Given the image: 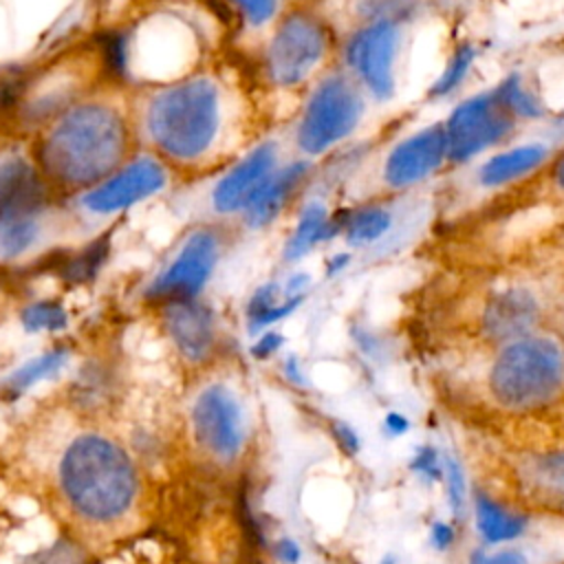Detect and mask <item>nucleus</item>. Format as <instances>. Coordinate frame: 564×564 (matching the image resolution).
Returning a JSON list of instances; mask_svg holds the SVG:
<instances>
[{
    "label": "nucleus",
    "instance_id": "obj_1",
    "mask_svg": "<svg viewBox=\"0 0 564 564\" xmlns=\"http://www.w3.org/2000/svg\"><path fill=\"white\" fill-rule=\"evenodd\" d=\"M130 106L139 145L172 170L200 167L236 150L240 106L227 82L212 70L139 88Z\"/></svg>",
    "mask_w": 564,
    "mask_h": 564
},
{
    "label": "nucleus",
    "instance_id": "obj_2",
    "mask_svg": "<svg viewBox=\"0 0 564 564\" xmlns=\"http://www.w3.org/2000/svg\"><path fill=\"white\" fill-rule=\"evenodd\" d=\"M139 148L130 99L90 90L35 130L29 152L51 189L82 194Z\"/></svg>",
    "mask_w": 564,
    "mask_h": 564
},
{
    "label": "nucleus",
    "instance_id": "obj_3",
    "mask_svg": "<svg viewBox=\"0 0 564 564\" xmlns=\"http://www.w3.org/2000/svg\"><path fill=\"white\" fill-rule=\"evenodd\" d=\"M59 485L82 518L110 522L130 509L137 474L117 443L99 434H84L68 445L59 463Z\"/></svg>",
    "mask_w": 564,
    "mask_h": 564
},
{
    "label": "nucleus",
    "instance_id": "obj_4",
    "mask_svg": "<svg viewBox=\"0 0 564 564\" xmlns=\"http://www.w3.org/2000/svg\"><path fill=\"white\" fill-rule=\"evenodd\" d=\"M487 390L507 412H533L564 397V341L533 330L498 346Z\"/></svg>",
    "mask_w": 564,
    "mask_h": 564
},
{
    "label": "nucleus",
    "instance_id": "obj_5",
    "mask_svg": "<svg viewBox=\"0 0 564 564\" xmlns=\"http://www.w3.org/2000/svg\"><path fill=\"white\" fill-rule=\"evenodd\" d=\"M330 22L311 7H291L269 26L260 70L275 90H306L337 51Z\"/></svg>",
    "mask_w": 564,
    "mask_h": 564
},
{
    "label": "nucleus",
    "instance_id": "obj_6",
    "mask_svg": "<svg viewBox=\"0 0 564 564\" xmlns=\"http://www.w3.org/2000/svg\"><path fill=\"white\" fill-rule=\"evenodd\" d=\"M368 95L341 68H326L304 95L293 121V145L300 156L317 161L341 150L359 130Z\"/></svg>",
    "mask_w": 564,
    "mask_h": 564
},
{
    "label": "nucleus",
    "instance_id": "obj_7",
    "mask_svg": "<svg viewBox=\"0 0 564 564\" xmlns=\"http://www.w3.org/2000/svg\"><path fill=\"white\" fill-rule=\"evenodd\" d=\"M51 185L29 150L0 154V256L26 253L44 229Z\"/></svg>",
    "mask_w": 564,
    "mask_h": 564
},
{
    "label": "nucleus",
    "instance_id": "obj_8",
    "mask_svg": "<svg viewBox=\"0 0 564 564\" xmlns=\"http://www.w3.org/2000/svg\"><path fill=\"white\" fill-rule=\"evenodd\" d=\"M410 20H359L339 42V66L361 86L368 99L390 101L399 88L401 57Z\"/></svg>",
    "mask_w": 564,
    "mask_h": 564
},
{
    "label": "nucleus",
    "instance_id": "obj_9",
    "mask_svg": "<svg viewBox=\"0 0 564 564\" xmlns=\"http://www.w3.org/2000/svg\"><path fill=\"white\" fill-rule=\"evenodd\" d=\"M449 165H465L509 143L522 121L502 101L496 86L460 99L443 119Z\"/></svg>",
    "mask_w": 564,
    "mask_h": 564
},
{
    "label": "nucleus",
    "instance_id": "obj_10",
    "mask_svg": "<svg viewBox=\"0 0 564 564\" xmlns=\"http://www.w3.org/2000/svg\"><path fill=\"white\" fill-rule=\"evenodd\" d=\"M172 167L154 152L139 148L121 167L79 194V205L93 216H112L161 194Z\"/></svg>",
    "mask_w": 564,
    "mask_h": 564
},
{
    "label": "nucleus",
    "instance_id": "obj_11",
    "mask_svg": "<svg viewBox=\"0 0 564 564\" xmlns=\"http://www.w3.org/2000/svg\"><path fill=\"white\" fill-rule=\"evenodd\" d=\"M445 165H449V145L441 119L397 139L381 159L379 178L388 192L397 194L423 185Z\"/></svg>",
    "mask_w": 564,
    "mask_h": 564
},
{
    "label": "nucleus",
    "instance_id": "obj_12",
    "mask_svg": "<svg viewBox=\"0 0 564 564\" xmlns=\"http://www.w3.org/2000/svg\"><path fill=\"white\" fill-rule=\"evenodd\" d=\"M280 141L260 139L245 148V152L234 159L229 167L216 178L212 187V207L216 214H242L253 194L262 183L280 167Z\"/></svg>",
    "mask_w": 564,
    "mask_h": 564
},
{
    "label": "nucleus",
    "instance_id": "obj_13",
    "mask_svg": "<svg viewBox=\"0 0 564 564\" xmlns=\"http://www.w3.org/2000/svg\"><path fill=\"white\" fill-rule=\"evenodd\" d=\"M218 234L209 227L192 231L172 262L148 286V297L194 300L218 262Z\"/></svg>",
    "mask_w": 564,
    "mask_h": 564
},
{
    "label": "nucleus",
    "instance_id": "obj_14",
    "mask_svg": "<svg viewBox=\"0 0 564 564\" xmlns=\"http://www.w3.org/2000/svg\"><path fill=\"white\" fill-rule=\"evenodd\" d=\"M544 302L540 293L524 284L511 282L489 293L480 311V330L496 346L540 330Z\"/></svg>",
    "mask_w": 564,
    "mask_h": 564
},
{
    "label": "nucleus",
    "instance_id": "obj_15",
    "mask_svg": "<svg viewBox=\"0 0 564 564\" xmlns=\"http://www.w3.org/2000/svg\"><path fill=\"white\" fill-rule=\"evenodd\" d=\"M198 443L214 456L229 460L242 445V414L236 397L225 386L205 388L192 410Z\"/></svg>",
    "mask_w": 564,
    "mask_h": 564
},
{
    "label": "nucleus",
    "instance_id": "obj_16",
    "mask_svg": "<svg viewBox=\"0 0 564 564\" xmlns=\"http://www.w3.org/2000/svg\"><path fill=\"white\" fill-rule=\"evenodd\" d=\"M551 154L553 148L542 141L505 143L482 156V161L474 170V183L487 192L518 185L529 176L540 174L549 163Z\"/></svg>",
    "mask_w": 564,
    "mask_h": 564
},
{
    "label": "nucleus",
    "instance_id": "obj_17",
    "mask_svg": "<svg viewBox=\"0 0 564 564\" xmlns=\"http://www.w3.org/2000/svg\"><path fill=\"white\" fill-rule=\"evenodd\" d=\"M313 170L315 161L304 156L280 163V167L262 183V187L242 209L245 225L251 229L269 227L284 212L289 200L302 189V185L311 178Z\"/></svg>",
    "mask_w": 564,
    "mask_h": 564
},
{
    "label": "nucleus",
    "instance_id": "obj_18",
    "mask_svg": "<svg viewBox=\"0 0 564 564\" xmlns=\"http://www.w3.org/2000/svg\"><path fill=\"white\" fill-rule=\"evenodd\" d=\"M165 328L181 355L200 361L214 346V315L194 300H172L165 306Z\"/></svg>",
    "mask_w": 564,
    "mask_h": 564
},
{
    "label": "nucleus",
    "instance_id": "obj_19",
    "mask_svg": "<svg viewBox=\"0 0 564 564\" xmlns=\"http://www.w3.org/2000/svg\"><path fill=\"white\" fill-rule=\"evenodd\" d=\"M471 509H474V527L480 535L485 546H500L518 542L527 535L531 520L527 513L511 509L498 502L482 489L471 494Z\"/></svg>",
    "mask_w": 564,
    "mask_h": 564
},
{
    "label": "nucleus",
    "instance_id": "obj_20",
    "mask_svg": "<svg viewBox=\"0 0 564 564\" xmlns=\"http://www.w3.org/2000/svg\"><path fill=\"white\" fill-rule=\"evenodd\" d=\"M520 487L535 502L564 509V447L529 454L520 465Z\"/></svg>",
    "mask_w": 564,
    "mask_h": 564
},
{
    "label": "nucleus",
    "instance_id": "obj_21",
    "mask_svg": "<svg viewBox=\"0 0 564 564\" xmlns=\"http://www.w3.org/2000/svg\"><path fill=\"white\" fill-rule=\"evenodd\" d=\"M341 234V214H330L322 200H311L302 207L293 234L284 245V260L295 262L304 258L319 242Z\"/></svg>",
    "mask_w": 564,
    "mask_h": 564
},
{
    "label": "nucleus",
    "instance_id": "obj_22",
    "mask_svg": "<svg viewBox=\"0 0 564 564\" xmlns=\"http://www.w3.org/2000/svg\"><path fill=\"white\" fill-rule=\"evenodd\" d=\"M341 214V236L350 247H370L388 236L394 214L383 203H364Z\"/></svg>",
    "mask_w": 564,
    "mask_h": 564
},
{
    "label": "nucleus",
    "instance_id": "obj_23",
    "mask_svg": "<svg viewBox=\"0 0 564 564\" xmlns=\"http://www.w3.org/2000/svg\"><path fill=\"white\" fill-rule=\"evenodd\" d=\"M476 59H478V48L467 40L458 42L445 57V62H443L441 70L436 73V77L432 79V84L427 86V97L445 99V97L454 95L469 77Z\"/></svg>",
    "mask_w": 564,
    "mask_h": 564
},
{
    "label": "nucleus",
    "instance_id": "obj_24",
    "mask_svg": "<svg viewBox=\"0 0 564 564\" xmlns=\"http://www.w3.org/2000/svg\"><path fill=\"white\" fill-rule=\"evenodd\" d=\"M496 88H498L502 101L511 108V112L522 123L535 121V119H540L546 112V106H544L540 93L520 73H511V75L502 77L496 84Z\"/></svg>",
    "mask_w": 564,
    "mask_h": 564
},
{
    "label": "nucleus",
    "instance_id": "obj_25",
    "mask_svg": "<svg viewBox=\"0 0 564 564\" xmlns=\"http://www.w3.org/2000/svg\"><path fill=\"white\" fill-rule=\"evenodd\" d=\"M64 359H66V350H51V352H44L31 361H26L24 366H20L11 377H9V383L11 388L15 390H26L48 377H53L62 366H64Z\"/></svg>",
    "mask_w": 564,
    "mask_h": 564
},
{
    "label": "nucleus",
    "instance_id": "obj_26",
    "mask_svg": "<svg viewBox=\"0 0 564 564\" xmlns=\"http://www.w3.org/2000/svg\"><path fill=\"white\" fill-rule=\"evenodd\" d=\"M20 322L26 330H62L68 326V315L59 302L53 300H40L22 308Z\"/></svg>",
    "mask_w": 564,
    "mask_h": 564
},
{
    "label": "nucleus",
    "instance_id": "obj_27",
    "mask_svg": "<svg viewBox=\"0 0 564 564\" xmlns=\"http://www.w3.org/2000/svg\"><path fill=\"white\" fill-rule=\"evenodd\" d=\"M249 29H267L282 13V0H220Z\"/></svg>",
    "mask_w": 564,
    "mask_h": 564
},
{
    "label": "nucleus",
    "instance_id": "obj_28",
    "mask_svg": "<svg viewBox=\"0 0 564 564\" xmlns=\"http://www.w3.org/2000/svg\"><path fill=\"white\" fill-rule=\"evenodd\" d=\"M443 482H445V489H447L449 509H452L454 518L458 522H463L465 513H467V500H469L467 480H465L460 463L447 452H443Z\"/></svg>",
    "mask_w": 564,
    "mask_h": 564
},
{
    "label": "nucleus",
    "instance_id": "obj_29",
    "mask_svg": "<svg viewBox=\"0 0 564 564\" xmlns=\"http://www.w3.org/2000/svg\"><path fill=\"white\" fill-rule=\"evenodd\" d=\"M533 553L518 542L500 546H478L469 553L467 564H533Z\"/></svg>",
    "mask_w": 564,
    "mask_h": 564
},
{
    "label": "nucleus",
    "instance_id": "obj_30",
    "mask_svg": "<svg viewBox=\"0 0 564 564\" xmlns=\"http://www.w3.org/2000/svg\"><path fill=\"white\" fill-rule=\"evenodd\" d=\"M108 256V245L104 240L88 245L82 253H77L68 267H66V278L75 280V282H86L90 278H95V273L99 271V267L104 264Z\"/></svg>",
    "mask_w": 564,
    "mask_h": 564
},
{
    "label": "nucleus",
    "instance_id": "obj_31",
    "mask_svg": "<svg viewBox=\"0 0 564 564\" xmlns=\"http://www.w3.org/2000/svg\"><path fill=\"white\" fill-rule=\"evenodd\" d=\"M410 469L427 485L443 482V452L427 443L416 447L414 456L410 458Z\"/></svg>",
    "mask_w": 564,
    "mask_h": 564
},
{
    "label": "nucleus",
    "instance_id": "obj_32",
    "mask_svg": "<svg viewBox=\"0 0 564 564\" xmlns=\"http://www.w3.org/2000/svg\"><path fill=\"white\" fill-rule=\"evenodd\" d=\"M278 300H280V289H278L275 284H264V286H260V289L251 295V300H249V304H247L249 330H251L273 306L280 304Z\"/></svg>",
    "mask_w": 564,
    "mask_h": 564
},
{
    "label": "nucleus",
    "instance_id": "obj_33",
    "mask_svg": "<svg viewBox=\"0 0 564 564\" xmlns=\"http://www.w3.org/2000/svg\"><path fill=\"white\" fill-rule=\"evenodd\" d=\"M542 174L546 176L551 189L564 198V145L560 150H553Z\"/></svg>",
    "mask_w": 564,
    "mask_h": 564
},
{
    "label": "nucleus",
    "instance_id": "obj_34",
    "mask_svg": "<svg viewBox=\"0 0 564 564\" xmlns=\"http://www.w3.org/2000/svg\"><path fill=\"white\" fill-rule=\"evenodd\" d=\"M454 542H456L454 524H449L445 520H438V522L432 524V529H430V544H432L434 551L445 553V551H449L454 546Z\"/></svg>",
    "mask_w": 564,
    "mask_h": 564
},
{
    "label": "nucleus",
    "instance_id": "obj_35",
    "mask_svg": "<svg viewBox=\"0 0 564 564\" xmlns=\"http://www.w3.org/2000/svg\"><path fill=\"white\" fill-rule=\"evenodd\" d=\"M282 344H284V337H282L280 333H275V330L264 333V335L251 346V355H253L256 359H269L275 350H280Z\"/></svg>",
    "mask_w": 564,
    "mask_h": 564
},
{
    "label": "nucleus",
    "instance_id": "obj_36",
    "mask_svg": "<svg viewBox=\"0 0 564 564\" xmlns=\"http://www.w3.org/2000/svg\"><path fill=\"white\" fill-rule=\"evenodd\" d=\"M333 434H335L339 447L346 449L348 454H355V452L359 449V436H357V432H355L350 425H346V423L339 421V423L333 425Z\"/></svg>",
    "mask_w": 564,
    "mask_h": 564
},
{
    "label": "nucleus",
    "instance_id": "obj_37",
    "mask_svg": "<svg viewBox=\"0 0 564 564\" xmlns=\"http://www.w3.org/2000/svg\"><path fill=\"white\" fill-rule=\"evenodd\" d=\"M275 555L286 564H297L300 555H302V549L293 538H280L275 542Z\"/></svg>",
    "mask_w": 564,
    "mask_h": 564
},
{
    "label": "nucleus",
    "instance_id": "obj_38",
    "mask_svg": "<svg viewBox=\"0 0 564 564\" xmlns=\"http://www.w3.org/2000/svg\"><path fill=\"white\" fill-rule=\"evenodd\" d=\"M383 430L390 436H401V434H405L410 430V421L401 412H388L386 419H383Z\"/></svg>",
    "mask_w": 564,
    "mask_h": 564
},
{
    "label": "nucleus",
    "instance_id": "obj_39",
    "mask_svg": "<svg viewBox=\"0 0 564 564\" xmlns=\"http://www.w3.org/2000/svg\"><path fill=\"white\" fill-rule=\"evenodd\" d=\"M308 282H311V278H308L306 273H293V275L289 278V282H286V295H289V297H291V295H304Z\"/></svg>",
    "mask_w": 564,
    "mask_h": 564
},
{
    "label": "nucleus",
    "instance_id": "obj_40",
    "mask_svg": "<svg viewBox=\"0 0 564 564\" xmlns=\"http://www.w3.org/2000/svg\"><path fill=\"white\" fill-rule=\"evenodd\" d=\"M350 262V256L348 253H335L330 260H328V264H326V273L328 275H335V273H339V271H344V267Z\"/></svg>",
    "mask_w": 564,
    "mask_h": 564
},
{
    "label": "nucleus",
    "instance_id": "obj_41",
    "mask_svg": "<svg viewBox=\"0 0 564 564\" xmlns=\"http://www.w3.org/2000/svg\"><path fill=\"white\" fill-rule=\"evenodd\" d=\"M286 375L293 379V381H302V372H300V366H297V359L295 357H289L286 359Z\"/></svg>",
    "mask_w": 564,
    "mask_h": 564
},
{
    "label": "nucleus",
    "instance_id": "obj_42",
    "mask_svg": "<svg viewBox=\"0 0 564 564\" xmlns=\"http://www.w3.org/2000/svg\"><path fill=\"white\" fill-rule=\"evenodd\" d=\"M381 564H397V562H394V557H392V555H388V557H383V562H381Z\"/></svg>",
    "mask_w": 564,
    "mask_h": 564
},
{
    "label": "nucleus",
    "instance_id": "obj_43",
    "mask_svg": "<svg viewBox=\"0 0 564 564\" xmlns=\"http://www.w3.org/2000/svg\"><path fill=\"white\" fill-rule=\"evenodd\" d=\"M42 564H68V562H62V560H46V562H42Z\"/></svg>",
    "mask_w": 564,
    "mask_h": 564
}]
</instances>
